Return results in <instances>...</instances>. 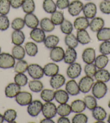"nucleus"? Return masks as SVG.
I'll list each match as a JSON object with an SVG mask.
<instances>
[{
  "label": "nucleus",
  "instance_id": "1",
  "mask_svg": "<svg viewBox=\"0 0 110 123\" xmlns=\"http://www.w3.org/2000/svg\"><path fill=\"white\" fill-rule=\"evenodd\" d=\"M107 90V86L105 82L97 81L92 86V93L96 99H100L105 96Z\"/></svg>",
  "mask_w": 110,
  "mask_h": 123
},
{
  "label": "nucleus",
  "instance_id": "2",
  "mask_svg": "<svg viewBox=\"0 0 110 123\" xmlns=\"http://www.w3.org/2000/svg\"><path fill=\"white\" fill-rule=\"evenodd\" d=\"M15 59L8 53L0 54V68L2 69H9L14 67L15 65Z\"/></svg>",
  "mask_w": 110,
  "mask_h": 123
},
{
  "label": "nucleus",
  "instance_id": "3",
  "mask_svg": "<svg viewBox=\"0 0 110 123\" xmlns=\"http://www.w3.org/2000/svg\"><path fill=\"white\" fill-rule=\"evenodd\" d=\"M28 73L33 79H40L44 75L43 68L36 63H31L28 68Z\"/></svg>",
  "mask_w": 110,
  "mask_h": 123
},
{
  "label": "nucleus",
  "instance_id": "4",
  "mask_svg": "<svg viewBox=\"0 0 110 123\" xmlns=\"http://www.w3.org/2000/svg\"><path fill=\"white\" fill-rule=\"evenodd\" d=\"M94 83V79L92 77L87 75L82 77L78 83L80 91L83 93H88L92 89Z\"/></svg>",
  "mask_w": 110,
  "mask_h": 123
},
{
  "label": "nucleus",
  "instance_id": "5",
  "mask_svg": "<svg viewBox=\"0 0 110 123\" xmlns=\"http://www.w3.org/2000/svg\"><path fill=\"white\" fill-rule=\"evenodd\" d=\"M43 104L39 100L32 101L28 105L27 112L30 116L36 117L42 112Z\"/></svg>",
  "mask_w": 110,
  "mask_h": 123
},
{
  "label": "nucleus",
  "instance_id": "6",
  "mask_svg": "<svg viewBox=\"0 0 110 123\" xmlns=\"http://www.w3.org/2000/svg\"><path fill=\"white\" fill-rule=\"evenodd\" d=\"M42 112L44 117L52 119L56 115L57 107L56 105L51 101L45 102L43 105Z\"/></svg>",
  "mask_w": 110,
  "mask_h": 123
},
{
  "label": "nucleus",
  "instance_id": "7",
  "mask_svg": "<svg viewBox=\"0 0 110 123\" xmlns=\"http://www.w3.org/2000/svg\"><path fill=\"white\" fill-rule=\"evenodd\" d=\"M15 100L18 105L22 106L28 105L33 101L32 94L27 91H21L15 97Z\"/></svg>",
  "mask_w": 110,
  "mask_h": 123
},
{
  "label": "nucleus",
  "instance_id": "8",
  "mask_svg": "<svg viewBox=\"0 0 110 123\" xmlns=\"http://www.w3.org/2000/svg\"><path fill=\"white\" fill-rule=\"evenodd\" d=\"M82 66L79 63L73 62L70 64L66 70V74L69 78L75 79L78 78L81 74Z\"/></svg>",
  "mask_w": 110,
  "mask_h": 123
},
{
  "label": "nucleus",
  "instance_id": "9",
  "mask_svg": "<svg viewBox=\"0 0 110 123\" xmlns=\"http://www.w3.org/2000/svg\"><path fill=\"white\" fill-rule=\"evenodd\" d=\"M84 4L80 0H73L70 3L68 8V12L72 16L79 15L82 11Z\"/></svg>",
  "mask_w": 110,
  "mask_h": 123
},
{
  "label": "nucleus",
  "instance_id": "10",
  "mask_svg": "<svg viewBox=\"0 0 110 123\" xmlns=\"http://www.w3.org/2000/svg\"><path fill=\"white\" fill-rule=\"evenodd\" d=\"M97 12V6L94 2H88L84 5L82 12L84 15L88 19H92L96 17Z\"/></svg>",
  "mask_w": 110,
  "mask_h": 123
},
{
  "label": "nucleus",
  "instance_id": "11",
  "mask_svg": "<svg viewBox=\"0 0 110 123\" xmlns=\"http://www.w3.org/2000/svg\"><path fill=\"white\" fill-rule=\"evenodd\" d=\"M65 55V51L62 47L56 46L52 48L50 52L51 60L56 62H58L63 60Z\"/></svg>",
  "mask_w": 110,
  "mask_h": 123
},
{
  "label": "nucleus",
  "instance_id": "12",
  "mask_svg": "<svg viewBox=\"0 0 110 123\" xmlns=\"http://www.w3.org/2000/svg\"><path fill=\"white\" fill-rule=\"evenodd\" d=\"M24 20L25 26L32 29L37 28L39 25L38 18L33 12L25 14L24 17Z\"/></svg>",
  "mask_w": 110,
  "mask_h": 123
},
{
  "label": "nucleus",
  "instance_id": "13",
  "mask_svg": "<svg viewBox=\"0 0 110 123\" xmlns=\"http://www.w3.org/2000/svg\"><path fill=\"white\" fill-rule=\"evenodd\" d=\"M30 37L33 41L37 43L43 42L46 37L45 32L41 28L33 29L30 33Z\"/></svg>",
  "mask_w": 110,
  "mask_h": 123
},
{
  "label": "nucleus",
  "instance_id": "14",
  "mask_svg": "<svg viewBox=\"0 0 110 123\" xmlns=\"http://www.w3.org/2000/svg\"><path fill=\"white\" fill-rule=\"evenodd\" d=\"M21 91V87L15 82H11L5 88V95L7 98H15L19 92Z\"/></svg>",
  "mask_w": 110,
  "mask_h": 123
},
{
  "label": "nucleus",
  "instance_id": "15",
  "mask_svg": "<svg viewBox=\"0 0 110 123\" xmlns=\"http://www.w3.org/2000/svg\"><path fill=\"white\" fill-rule=\"evenodd\" d=\"M65 83V78L62 74H57L51 77L50 80V86L54 89L58 90Z\"/></svg>",
  "mask_w": 110,
  "mask_h": 123
},
{
  "label": "nucleus",
  "instance_id": "16",
  "mask_svg": "<svg viewBox=\"0 0 110 123\" xmlns=\"http://www.w3.org/2000/svg\"><path fill=\"white\" fill-rule=\"evenodd\" d=\"M96 58V51L91 47L85 49L82 53V59L86 64L94 63Z\"/></svg>",
  "mask_w": 110,
  "mask_h": 123
},
{
  "label": "nucleus",
  "instance_id": "17",
  "mask_svg": "<svg viewBox=\"0 0 110 123\" xmlns=\"http://www.w3.org/2000/svg\"><path fill=\"white\" fill-rule=\"evenodd\" d=\"M105 26V21L100 17H94L90 22V28L93 32H98Z\"/></svg>",
  "mask_w": 110,
  "mask_h": 123
},
{
  "label": "nucleus",
  "instance_id": "18",
  "mask_svg": "<svg viewBox=\"0 0 110 123\" xmlns=\"http://www.w3.org/2000/svg\"><path fill=\"white\" fill-rule=\"evenodd\" d=\"M73 27L76 30L86 29L90 25L88 19L85 16H79L76 18L73 22Z\"/></svg>",
  "mask_w": 110,
  "mask_h": 123
},
{
  "label": "nucleus",
  "instance_id": "19",
  "mask_svg": "<svg viewBox=\"0 0 110 123\" xmlns=\"http://www.w3.org/2000/svg\"><path fill=\"white\" fill-rule=\"evenodd\" d=\"M65 90L69 95L72 96L79 94L80 92L78 84L74 79H71L66 82L65 85Z\"/></svg>",
  "mask_w": 110,
  "mask_h": 123
},
{
  "label": "nucleus",
  "instance_id": "20",
  "mask_svg": "<svg viewBox=\"0 0 110 123\" xmlns=\"http://www.w3.org/2000/svg\"><path fill=\"white\" fill-rule=\"evenodd\" d=\"M77 58V53L75 48L68 47L65 52L64 61L67 64H71L75 62Z\"/></svg>",
  "mask_w": 110,
  "mask_h": 123
},
{
  "label": "nucleus",
  "instance_id": "21",
  "mask_svg": "<svg viewBox=\"0 0 110 123\" xmlns=\"http://www.w3.org/2000/svg\"><path fill=\"white\" fill-rule=\"evenodd\" d=\"M60 67L55 63L50 62L44 66L43 67L44 73L47 77H51L58 73Z\"/></svg>",
  "mask_w": 110,
  "mask_h": 123
},
{
  "label": "nucleus",
  "instance_id": "22",
  "mask_svg": "<svg viewBox=\"0 0 110 123\" xmlns=\"http://www.w3.org/2000/svg\"><path fill=\"white\" fill-rule=\"evenodd\" d=\"M97 81L103 82H107L110 80V73L109 71L104 68L98 69L94 76Z\"/></svg>",
  "mask_w": 110,
  "mask_h": 123
},
{
  "label": "nucleus",
  "instance_id": "23",
  "mask_svg": "<svg viewBox=\"0 0 110 123\" xmlns=\"http://www.w3.org/2000/svg\"><path fill=\"white\" fill-rule=\"evenodd\" d=\"M76 37H77L78 42L82 45L89 43L91 41L89 34L86 29L77 31Z\"/></svg>",
  "mask_w": 110,
  "mask_h": 123
},
{
  "label": "nucleus",
  "instance_id": "24",
  "mask_svg": "<svg viewBox=\"0 0 110 123\" xmlns=\"http://www.w3.org/2000/svg\"><path fill=\"white\" fill-rule=\"evenodd\" d=\"M25 36L21 30L14 31L11 34V41L15 45H21L25 41Z\"/></svg>",
  "mask_w": 110,
  "mask_h": 123
},
{
  "label": "nucleus",
  "instance_id": "25",
  "mask_svg": "<svg viewBox=\"0 0 110 123\" xmlns=\"http://www.w3.org/2000/svg\"><path fill=\"white\" fill-rule=\"evenodd\" d=\"M59 42L60 38L58 37L55 35H49L46 37L43 43L46 48L51 49L57 46Z\"/></svg>",
  "mask_w": 110,
  "mask_h": 123
},
{
  "label": "nucleus",
  "instance_id": "26",
  "mask_svg": "<svg viewBox=\"0 0 110 123\" xmlns=\"http://www.w3.org/2000/svg\"><path fill=\"white\" fill-rule=\"evenodd\" d=\"M41 28L45 32L50 33L54 30L55 25L53 23L51 19L48 18H44L39 22Z\"/></svg>",
  "mask_w": 110,
  "mask_h": 123
},
{
  "label": "nucleus",
  "instance_id": "27",
  "mask_svg": "<svg viewBox=\"0 0 110 123\" xmlns=\"http://www.w3.org/2000/svg\"><path fill=\"white\" fill-rule=\"evenodd\" d=\"M71 111L73 113H82L86 109V105L84 100L77 99L73 101L71 104Z\"/></svg>",
  "mask_w": 110,
  "mask_h": 123
},
{
  "label": "nucleus",
  "instance_id": "28",
  "mask_svg": "<svg viewBox=\"0 0 110 123\" xmlns=\"http://www.w3.org/2000/svg\"><path fill=\"white\" fill-rule=\"evenodd\" d=\"M55 99L60 104L67 103L69 99V94L66 90H56L55 92Z\"/></svg>",
  "mask_w": 110,
  "mask_h": 123
},
{
  "label": "nucleus",
  "instance_id": "29",
  "mask_svg": "<svg viewBox=\"0 0 110 123\" xmlns=\"http://www.w3.org/2000/svg\"><path fill=\"white\" fill-rule=\"evenodd\" d=\"M92 114L96 120H104L107 117V113L105 110L100 106H97L92 110Z\"/></svg>",
  "mask_w": 110,
  "mask_h": 123
},
{
  "label": "nucleus",
  "instance_id": "30",
  "mask_svg": "<svg viewBox=\"0 0 110 123\" xmlns=\"http://www.w3.org/2000/svg\"><path fill=\"white\" fill-rule=\"evenodd\" d=\"M12 55L17 60H22L25 56V49L21 45H15L11 50Z\"/></svg>",
  "mask_w": 110,
  "mask_h": 123
},
{
  "label": "nucleus",
  "instance_id": "31",
  "mask_svg": "<svg viewBox=\"0 0 110 123\" xmlns=\"http://www.w3.org/2000/svg\"><path fill=\"white\" fill-rule=\"evenodd\" d=\"M109 62L108 56L104 54H100L97 56L94 60V64L98 69H103L106 67Z\"/></svg>",
  "mask_w": 110,
  "mask_h": 123
},
{
  "label": "nucleus",
  "instance_id": "32",
  "mask_svg": "<svg viewBox=\"0 0 110 123\" xmlns=\"http://www.w3.org/2000/svg\"><path fill=\"white\" fill-rule=\"evenodd\" d=\"M42 7L46 13L52 14L57 10V6L54 0H44Z\"/></svg>",
  "mask_w": 110,
  "mask_h": 123
},
{
  "label": "nucleus",
  "instance_id": "33",
  "mask_svg": "<svg viewBox=\"0 0 110 123\" xmlns=\"http://www.w3.org/2000/svg\"><path fill=\"white\" fill-rule=\"evenodd\" d=\"M97 38L99 41H105L110 40V28L103 27L97 32Z\"/></svg>",
  "mask_w": 110,
  "mask_h": 123
},
{
  "label": "nucleus",
  "instance_id": "34",
  "mask_svg": "<svg viewBox=\"0 0 110 123\" xmlns=\"http://www.w3.org/2000/svg\"><path fill=\"white\" fill-rule=\"evenodd\" d=\"M25 50L30 56H35L38 52L37 44L33 42H28L25 44Z\"/></svg>",
  "mask_w": 110,
  "mask_h": 123
},
{
  "label": "nucleus",
  "instance_id": "35",
  "mask_svg": "<svg viewBox=\"0 0 110 123\" xmlns=\"http://www.w3.org/2000/svg\"><path fill=\"white\" fill-rule=\"evenodd\" d=\"M72 112L71 106L67 103L60 104L57 107V113L60 116H68Z\"/></svg>",
  "mask_w": 110,
  "mask_h": 123
},
{
  "label": "nucleus",
  "instance_id": "36",
  "mask_svg": "<svg viewBox=\"0 0 110 123\" xmlns=\"http://www.w3.org/2000/svg\"><path fill=\"white\" fill-rule=\"evenodd\" d=\"M28 86L30 90L33 92L38 93L43 90L44 85L42 82L38 79H33L29 81Z\"/></svg>",
  "mask_w": 110,
  "mask_h": 123
},
{
  "label": "nucleus",
  "instance_id": "37",
  "mask_svg": "<svg viewBox=\"0 0 110 123\" xmlns=\"http://www.w3.org/2000/svg\"><path fill=\"white\" fill-rule=\"evenodd\" d=\"M21 7L25 14L32 13L36 8L34 0H24Z\"/></svg>",
  "mask_w": 110,
  "mask_h": 123
},
{
  "label": "nucleus",
  "instance_id": "38",
  "mask_svg": "<svg viewBox=\"0 0 110 123\" xmlns=\"http://www.w3.org/2000/svg\"><path fill=\"white\" fill-rule=\"evenodd\" d=\"M64 42L68 47L73 48L77 47L79 43L77 37L72 33L66 35L64 39Z\"/></svg>",
  "mask_w": 110,
  "mask_h": 123
},
{
  "label": "nucleus",
  "instance_id": "39",
  "mask_svg": "<svg viewBox=\"0 0 110 123\" xmlns=\"http://www.w3.org/2000/svg\"><path fill=\"white\" fill-rule=\"evenodd\" d=\"M51 20L55 26H60L65 20L64 13L61 11H56L51 15Z\"/></svg>",
  "mask_w": 110,
  "mask_h": 123
},
{
  "label": "nucleus",
  "instance_id": "40",
  "mask_svg": "<svg viewBox=\"0 0 110 123\" xmlns=\"http://www.w3.org/2000/svg\"><path fill=\"white\" fill-rule=\"evenodd\" d=\"M84 101L85 102L86 108L91 111L94 110L97 106V99L94 95H86L84 98Z\"/></svg>",
  "mask_w": 110,
  "mask_h": 123
},
{
  "label": "nucleus",
  "instance_id": "41",
  "mask_svg": "<svg viewBox=\"0 0 110 123\" xmlns=\"http://www.w3.org/2000/svg\"><path fill=\"white\" fill-rule=\"evenodd\" d=\"M41 98L45 102L52 101L55 99V91L50 89H44L41 91Z\"/></svg>",
  "mask_w": 110,
  "mask_h": 123
},
{
  "label": "nucleus",
  "instance_id": "42",
  "mask_svg": "<svg viewBox=\"0 0 110 123\" xmlns=\"http://www.w3.org/2000/svg\"><path fill=\"white\" fill-rule=\"evenodd\" d=\"M60 29L63 34H69L72 33L73 30V25L69 20L65 19L60 25Z\"/></svg>",
  "mask_w": 110,
  "mask_h": 123
},
{
  "label": "nucleus",
  "instance_id": "43",
  "mask_svg": "<svg viewBox=\"0 0 110 123\" xmlns=\"http://www.w3.org/2000/svg\"><path fill=\"white\" fill-rule=\"evenodd\" d=\"M29 65L26 61L24 60H18L14 66L15 72L17 73H24L28 70Z\"/></svg>",
  "mask_w": 110,
  "mask_h": 123
},
{
  "label": "nucleus",
  "instance_id": "44",
  "mask_svg": "<svg viewBox=\"0 0 110 123\" xmlns=\"http://www.w3.org/2000/svg\"><path fill=\"white\" fill-rule=\"evenodd\" d=\"M5 120L8 123H13L17 118V112L14 109H8L3 114Z\"/></svg>",
  "mask_w": 110,
  "mask_h": 123
},
{
  "label": "nucleus",
  "instance_id": "45",
  "mask_svg": "<svg viewBox=\"0 0 110 123\" xmlns=\"http://www.w3.org/2000/svg\"><path fill=\"white\" fill-rule=\"evenodd\" d=\"M11 8L10 0H0V15H7Z\"/></svg>",
  "mask_w": 110,
  "mask_h": 123
},
{
  "label": "nucleus",
  "instance_id": "46",
  "mask_svg": "<svg viewBox=\"0 0 110 123\" xmlns=\"http://www.w3.org/2000/svg\"><path fill=\"white\" fill-rule=\"evenodd\" d=\"M14 81L21 87L24 86L28 84V79L27 75L24 73H17L15 75Z\"/></svg>",
  "mask_w": 110,
  "mask_h": 123
},
{
  "label": "nucleus",
  "instance_id": "47",
  "mask_svg": "<svg viewBox=\"0 0 110 123\" xmlns=\"http://www.w3.org/2000/svg\"><path fill=\"white\" fill-rule=\"evenodd\" d=\"M24 18H16L12 20L11 23V28L14 31L22 30L25 26Z\"/></svg>",
  "mask_w": 110,
  "mask_h": 123
},
{
  "label": "nucleus",
  "instance_id": "48",
  "mask_svg": "<svg viewBox=\"0 0 110 123\" xmlns=\"http://www.w3.org/2000/svg\"><path fill=\"white\" fill-rule=\"evenodd\" d=\"M97 68L94 63H88L84 67V72L86 75L90 77H94V76L97 72Z\"/></svg>",
  "mask_w": 110,
  "mask_h": 123
},
{
  "label": "nucleus",
  "instance_id": "49",
  "mask_svg": "<svg viewBox=\"0 0 110 123\" xmlns=\"http://www.w3.org/2000/svg\"><path fill=\"white\" fill-rule=\"evenodd\" d=\"M10 21L7 15H0V31H6L9 28Z\"/></svg>",
  "mask_w": 110,
  "mask_h": 123
},
{
  "label": "nucleus",
  "instance_id": "50",
  "mask_svg": "<svg viewBox=\"0 0 110 123\" xmlns=\"http://www.w3.org/2000/svg\"><path fill=\"white\" fill-rule=\"evenodd\" d=\"M88 121V118L86 114L82 113H77L72 119V123H86Z\"/></svg>",
  "mask_w": 110,
  "mask_h": 123
},
{
  "label": "nucleus",
  "instance_id": "51",
  "mask_svg": "<svg viewBox=\"0 0 110 123\" xmlns=\"http://www.w3.org/2000/svg\"><path fill=\"white\" fill-rule=\"evenodd\" d=\"M99 52L102 54H110V40L109 41H103L99 46Z\"/></svg>",
  "mask_w": 110,
  "mask_h": 123
},
{
  "label": "nucleus",
  "instance_id": "52",
  "mask_svg": "<svg viewBox=\"0 0 110 123\" xmlns=\"http://www.w3.org/2000/svg\"><path fill=\"white\" fill-rule=\"evenodd\" d=\"M99 9L104 14H110V0H103L99 4Z\"/></svg>",
  "mask_w": 110,
  "mask_h": 123
},
{
  "label": "nucleus",
  "instance_id": "53",
  "mask_svg": "<svg viewBox=\"0 0 110 123\" xmlns=\"http://www.w3.org/2000/svg\"><path fill=\"white\" fill-rule=\"evenodd\" d=\"M70 3L69 0H57L56 4L58 9L64 10L68 8Z\"/></svg>",
  "mask_w": 110,
  "mask_h": 123
},
{
  "label": "nucleus",
  "instance_id": "54",
  "mask_svg": "<svg viewBox=\"0 0 110 123\" xmlns=\"http://www.w3.org/2000/svg\"><path fill=\"white\" fill-rule=\"evenodd\" d=\"M24 0H10L11 7L14 9H18L22 7Z\"/></svg>",
  "mask_w": 110,
  "mask_h": 123
},
{
  "label": "nucleus",
  "instance_id": "55",
  "mask_svg": "<svg viewBox=\"0 0 110 123\" xmlns=\"http://www.w3.org/2000/svg\"><path fill=\"white\" fill-rule=\"evenodd\" d=\"M58 123H70V121L69 119L66 117L64 116H60V118L58 119L57 120Z\"/></svg>",
  "mask_w": 110,
  "mask_h": 123
},
{
  "label": "nucleus",
  "instance_id": "56",
  "mask_svg": "<svg viewBox=\"0 0 110 123\" xmlns=\"http://www.w3.org/2000/svg\"><path fill=\"white\" fill-rule=\"evenodd\" d=\"M40 123H54L55 122L51 118H45L44 119H43L41 120Z\"/></svg>",
  "mask_w": 110,
  "mask_h": 123
},
{
  "label": "nucleus",
  "instance_id": "57",
  "mask_svg": "<svg viewBox=\"0 0 110 123\" xmlns=\"http://www.w3.org/2000/svg\"><path fill=\"white\" fill-rule=\"evenodd\" d=\"M4 120H5V119H4L3 116L0 113V123H2Z\"/></svg>",
  "mask_w": 110,
  "mask_h": 123
},
{
  "label": "nucleus",
  "instance_id": "58",
  "mask_svg": "<svg viewBox=\"0 0 110 123\" xmlns=\"http://www.w3.org/2000/svg\"><path fill=\"white\" fill-rule=\"evenodd\" d=\"M107 122L110 123V114L108 117V119H107Z\"/></svg>",
  "mask_w": 110,
  "mask_h": 123
},
{
  "label": "nucleus",
  "instance_id": "59",
  "mask_svg": "<svg viewBox=\"0 0 110 123\" xmlns=\"http://www.w3.org/2000/svg\"><path fill=\"white\" fill-rule=\"evenodd\" d=\"M108 106L110 109V100L109 101V103H108Z\"/></svg>",
  "mask_w": 110,
  "mask_h": 123
},
{
  "label": "nucleus",
  "instance_id": "60",
  "mask_svg": "<svg viewBox=\"0 0 110 123\" xmlns=\"http://www.w3.org/2000/svg\"><path fill=\"white\" fill-rule=\"evenodd\" d=\"M1 47H0V54H1Z\"/></svg>",
  "mask_w": 110,
  "mask_h": 123
},
{
  "label": "nucleus",
  "instance_id": "61",
  "mask_svg": "<svg viewBox=\"0 0 110 123\" xmlns=\"http://www.w3.org/2000/svg\"><path fill=\"white\" fill-rule=\"evenodd\" d=\"M85 1H91V0H85Z\"/></svg>",
  "mask_w": 110,
  "mask_h": 123
},
{
  "label": "nucleus",
  "instance_id": "62",
  "mask_svg": "<svg viewBox=\"0 0 110 123\" xmlns=\"http://www.w3.org/2000/svg\"><path fill=\"white\" fill-rule=\"evenodd\" d=\"M104 1H107V0H104Z\"/></svg>",
  "mask_w": 110,
  "mask_h": 123
}]
</instances>
